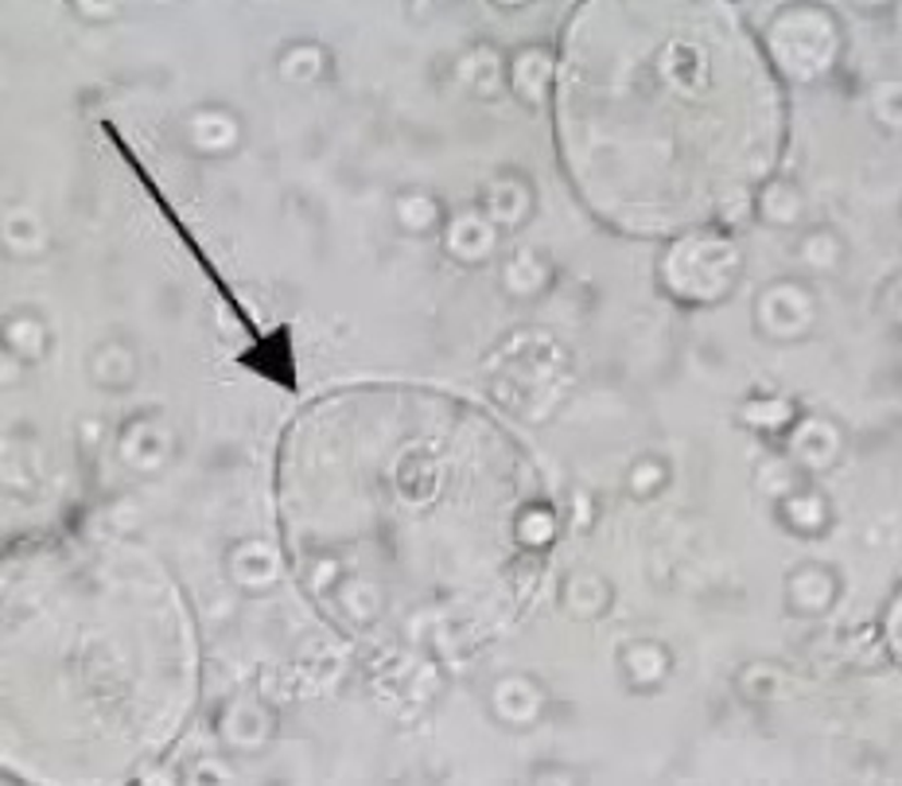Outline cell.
Listing matches in <instances>:
<instances>
[{
    "label": "cell",
    "mask_w": 902,
    "mask_h": 786,
    "mask_svg": "<svg viewBox=\"0 0 902 786\" xmlns=\"http://www.w3.org/2000/svg\"><path fill=\"white\" fill-rule=\"evenodd\" d=\"M447 250L459 253V258L474 261L491 250V230L479 215H464L456 218V230H447Z\"/></svg>",
    "instance_id": "obj_1"
}]
</instances>
